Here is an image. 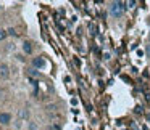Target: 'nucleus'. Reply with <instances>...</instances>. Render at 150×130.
I'll list each match as a JSON object with an SVG mask.
<instances>
[{
  "label": "nucleus",
  "mask_w": 150,
  "mask_h": 130,
  "mask_svg": "<svg viewBox=\"0 0 150 130\" xmlns=\"http://www.w3.org/2000/svg\"><path fill=\"white\" fill-rule=\"evenodd\" d=\"M126 2H111L110 7H108V11H110V15L113 18H116V20H120V18L124 16V13H126Z\"/></svg>",
  "instance_id": "obj_1"
},
{
  "label": "nucleus",
  "mask_w": 150,
  "mask_h": 130,
  "mask_svg": "<svg viewBox=\"0 0 150 130\" xmlns=\"http://www.w3.org/2000/svg\"><path fill=\"white\" fill-rule=\"evenodd\" d=\"M31 64H33L34 69H37V71H39V69H44L47 66V61L42 58V56H36V58L31 59Z\"/></svg>",
  "instance_id": "obj_2"
},
{
  "label": "nucleus",
  "mask_w": 150,
  "mask_h": 130,
  "mask_svg": "<svg viewBox=\"0 0 150 130\" xmlns=\"http://www.w3.org/2000/svg\"><path fill=\"white\" fill-rule=\"evenodd\" d=\"M10 79V68L5 63H0V80H8Z\"/></svg>",
  "instance_id": "obj_3"
},
{
  "label": "nucleus",
  "mask_w": 150,
  "mask_h": 130,
  "mask_svg": "<svg viewBox=\"0 0 150 130\" xmlns=\"http://www.w3.org/2000/svg\"><path fill=\"white\" fill-rule=\"evenodd\" d=\"M21 50H23L24 55H33L34 48H33V43L29 42V40H24L23 43H21Z\"/></svg>",
  "instance_id": "obj_4"
},
{
  "label": "nucleus",
  "mask_w": 150,
  "mask_h": 130,
  "mask_svg": "<svg viewBox=\"0 0 150 130\" xmlns=\"http://www.w3.org/2000/svg\"><path fill=\"white\" fill-rule=\"evenodd\" d=\"M10 122H11L10 113H0V125H8Z\"/></svg>",
  "instance_id": "obj_5"
},
{
  "label": "nucleus",
  "mask_w": 150,
  "mask_h": 130,
  "mask_svg": "<svg viewBox=\"0 0 150 130\" xmlns=\"http://www.w3.org/2000/svg\"><path fill=\"white\" fill-rule=\"evenodd\" d=\"M18 116H20V119H23V120H28L31 117V111L28 109V108H21L20 111H18Z\"/></svg>",
  "instance_id": "obj_6"
},
{
  "label": "nucleus",
  "mask_w": 150,
  "mask_h": 130,
  "mask_svg": "<svg viewBox=\"0 0 150 130\" xmlns=\"http://www.w3.org/2000/svg\"><path fill=\"white\" fill-rule=\"evenodd\" d=\"M28 75H29V77H39V71L34 69V68H29L28 69Z\"/></svg>",
  "instance_id": "obj_7"
},
{
  "label": "nucleus",
  "mask_w": 150,
  "mask_h": 130,
  "mask_svg": "<svg viewBox=\"0 0 150 130\" xmlns=\"http://www.w3.org/2000/svg\"><path fill=\"white\" fill-rule=\"evenodd\" d=\"M8 37V32L5 29H0V42H2V40H5Z\"/></svg>",
  "instance_id": "obj_8"
},
{
  "label": "nucleus",
  "mask_w": 150,
  "mask_h": 130,
  "mask_svg": "<svg viewBox=\"0 0 150 130\" xmlns=\"http://www.w3.org/2000/svg\"><path fill=\"white\" fill-rule=\"evenodd\" d=\"M136 5H137V2H136V0H131V2H126V8H127V10H129V8H134Z\"/></svg>",
  "instance_id": "obj_9"
},
{
  "label": "nucleus",
  "mask_w": 150,
  "mask_h": 130,
  "mask_svg": "<svg viewBox=\"0 0 150 130\" xmlns=\"http://www.w3.org/2000/svg\"><path fill=\"white\" fill-rule=\"evenodd\" d=\"M7 32H8V36H13V37L16 36V31H15L13 27H10V29H7Z\"/></svg>",
  "instance_id": "obj_10"
},
{
  "label": "nucleus",
  "mask_w": 150,
  "mask_h": 130,
  "mask_svg": "<svg viewBox=\"0 0 150 130\" xmlns=\"http://www.w3.org/2000/svg\"><path fill=\"white\" fill-rule=\"evenodd\" d=\"M145 55L150 58V43H147V45H145Z\"/></svg>",
  "instance_id": "obj_11"
},
{
  "label": "nucleus",
  "mask_w": 150,
  "mask_h": 130,
  "mask_svg": "<svg viewBox=\"0 0 150 130\" xmlns=\"http://www.w3.org/2000/svg\"><path fill=\"white\" fill-rule=\"evenodd\" d=\"M2 10H4V5H2V3H0V11H2Z\"/></svg>",
  "instance_id": "obj_12"
},
{
  "label": "nucleus",
  "mask_w": 150,
  "mask_h": 130,
  "mask_svg": "<svg viewBox=\"0 0 150 130\" xmlns=\"http://www.w3.org/2000/svg\"><path fill=\"white\" fill-rule=\"evenodd\" d=\"M149 43H150V36H149Z\"/></svg>",
  "instance_id": "obj_13"
}]
</instances>
